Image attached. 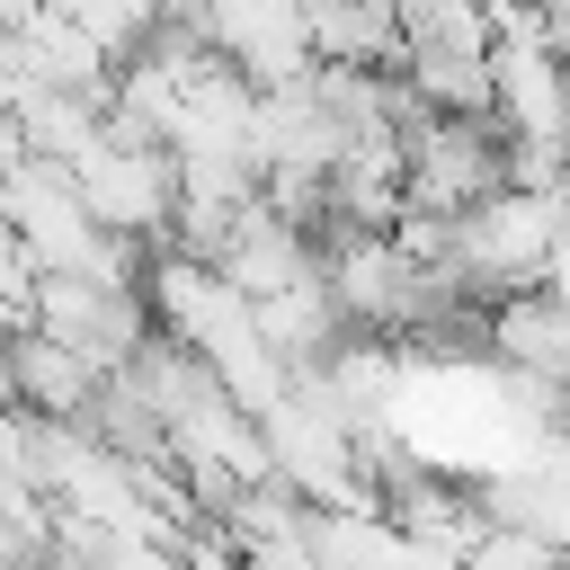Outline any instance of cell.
I'll use <instances>...</instances> for the list:
<instances>
[{"instance_id": "4", "label": "cell", "mask_w": 570, "mask_h": 570, "mask_svg": "<svg viewBox=\"0 0 570 570\" xmlns=\"http://www.w3.org/2000/svg\"><path fill=\"white\" fill-rule=\"evenodd\" d=\"M499 187H508V125L499 116H436L428 107L410 125V205L472 214Z\"/></svg>"}, {"instance_id": "7", "label": "cell", "mask_w": 570, "mask_h": 570, "mask_svg": "<svg viewBox=\"0 0 570 570\" xmlns=\"http://www.w3.org/2000/svg\"><path fill=\"white\" fill-rule=\"evenodd\" d=\"M312 36H321V62H374V71L410 62L401 0H312Z\"/></svg>"}, {"instance_id": "6", "label": "cell", "mask_w": 570, "mask_h": 570, "mask_svg": "<svg viewBox=\"0 0 570 570\" xmlns=\"http://www.w3.org/2000/svg\"><path fill=\"white\" fill-rule=\"evenodd\" d=\"M9 383H18V410H45V419H98L107 401V365L53 330H9Z\"/></svg>"}, {"instance_id": "1", "label": "cell", "mask_w": 570, "mask_h": 570, "mask_svg": "<svg viewBox=\"0 0 570 570\" xmlns=\"http://www.w3.org/2000/svg\"><path fill=\"white\" fill-rule=\"evenodd\" d=\"M142 294H151V321L178 338V347H196L205 365H214V383L232 392V401H249L258 419L294 392V356L267 338V321H258V303L214 267V258H187V249H151V276H142Z\"/></svg>"}, {"instance_id": "3", "label": "cell", "mask_w": 570, "mask_h": 570, "mask_svg": "<svg viewBox=\"0 0 570 570\" xmlns=\"http://www.w3.org/2000/svg\"><path fill=\"white\" fill-rule=\"evenodd\" d=\"M80 196L98 205L107 232L160 249L169 223H178V151L151 142V134H134V125H116V107H107V142L80 160Z\"/></svg>"}, {"instance_id": "5", "label": "cell", "mask_w": 570, "mask_h": 570, "mask_svg": "<svg viewBox=\"0 0 570 570\" xmlns=\"http://www.w3.org/2000/svg\"><path fill=\"white\" fill-rule=\"evenodd\" d=\"M205 45L232 53L258 89H294L321 71L312 0H205Z\"/></svg>"}, {"instance_id": "8", "label": "cell", "mask_w": 570, "mask_h": 570, "mask_svg": "<svg viewBox=\"0 0 570 570\" xmlns=\"http://www.w3.org/2000/svg\"><path fill=\"white\" fill-rule=\"evenodd\" d=\"M561 561H570V552H561V543H543L534 525H499V517H490V534L472 543V561H463V570H561Z\"/></svg>"}, {"instance_id": "9", "label": "cell", "mask_w": 570, "mask_h": 570, "mask_svg": "<svg viewBox=\"0 0 570 570\" xmlns=\"http://www.w3.org/2000/svg\"><path fill=\"white\" fill-rule=\"evenodd\" d=\"M9 9H27V0H9Z\"/></svg>"}, {"instance_id": "2", "label": "cell", "mask_w": 570, "mask_h": 570, "mask_svg": "<svg viewBox=\"0 0 570 570\" xmlns=\"http://www.w3.org/2000/svg\"><path fill=\"white\" fill-rule=\"evenodd\" d=\"M561 240H570V187H499L472 214H454V267H463L472 294L543 285Z\"/></svg>"}]
</instances>
